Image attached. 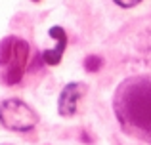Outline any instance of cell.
Here are the masks:
<instances>
[{
    "instance_id": "5",
    "label": "cell",
    "mask_w": 151,
    "mask_h": 145,
    "mask_svg": "<svg viewBox=\"0 0 151 145\" xmlns=\"http://www.w3.org/2000/svg\"><path fill=\"white\" fill-rule=\"evenodd\" d=\"M48 34L55 40V48L52 50H44V52L40 54L42 56V61H44L46 65H50V67H55V65H59V61H61L63 57V52H65V46H67V33L63 27H52L48 31Z\"/></svg>"
},
{
    "instance_id": "7",
    "label": "cell",
    "mask_w": 151,
    "mask_h": 145,
    "mask_svg": "<svg viewBox=\"0 0 151 145\" xmlns=\"http://www.w3.org/2000/svg\"><path fill=\"white\" fill-rule=\"evenodd\" d=\"M115 4H117L119 8H124V10H130V8L138 6V4L142 2V0H113Z\"/></svg>"
},
{
    "instance_id": "2",
    "label": "cell",
    "mask_w": 151,
    "mask_h": 145,
    "mask_svg": "<svg viewBox=\"0 0 151 145\" xmlns=\"http://www.w3.org/2000/svg\"><path fill=\"white\" fill-rule=\"evenodd\" d=\"M31 46L19 36L0 40V80L4 86H17L29 69Z\"/></svg>"
},
{
    "instance_id": "1",
    "label": "cell",
    "mask_w": 151,
    "mask_h": 145,
    "mask_svg": "<svg viewBox=\"0 0 151 145\" xmlns=\"http://www.w3.org/2000/svg\"><path fill=\"white\" fill-rule=\"evenodd\" d=\"M94 107L117 145H151V15L105 42Z\"/></svg>"
},
{
    "instance_id": "3",
    "label": "cell",
    "mask_w": 151,
    "mask_h": 145,
    "mask_svg": "<svg viewBox=\"0 0 151 145\" xmlns=\"http://www.w3.org/2000/svg\"><path fill=\"white\" fill-rule=\"evenodd\" d=\"M0 124L10 132H29L38 124V115L19 97L0 101Z\"/></svg>"
},
{
    "instance_id": "8",
    "label": "cell",
    "mask_w": 151,
    "mask_h": 145,
    "mask_svg": "<svg viewBox=\"0 0 151 145\" xmlns=\"http://www.w3.org/2000/svg\"><path fill=\"white\" fill-rule=\"evenodd\" d=\"M33 2H40V0H33Z\"/></svg>"
},
{
    "instance_id": "6",
    "label": "cell",
    "mask_w": 151,
    "mask_h": 145,
    "mask_svg": "<svg viewBox=\"0 0 151 145\" xmlns=\"http://www.w3.org/2000/svg\"><path fill=\"white\" fill-rule=\"evenodd\" d=\"M84 69L88 73H100L103 69V56L101 54H90L84 59Z\"/></svg>"
},
{
    "instance_id": "4",
    "label": "cell",
    "mask_w": 151,
    "mask_h": 145,
    "mask_svg": "<svg viewBox=\"0 0 151 145\" xmlns=\"http://www.w3.org/2000/svg\"><path fill=\"white\" fill-rule=\"evenodd\" d=\"M84 96H88V86L84 82H69L63 86L58 97V113L63 119H71L78 113V105Z\"/></svg>"
}]
</instances>
